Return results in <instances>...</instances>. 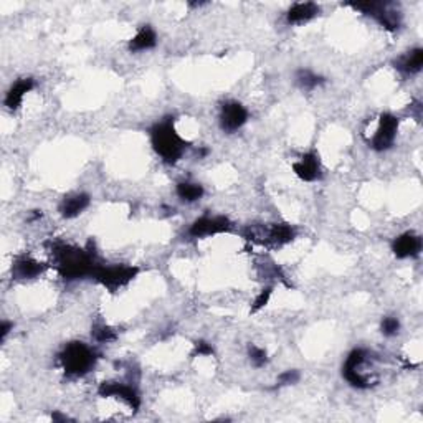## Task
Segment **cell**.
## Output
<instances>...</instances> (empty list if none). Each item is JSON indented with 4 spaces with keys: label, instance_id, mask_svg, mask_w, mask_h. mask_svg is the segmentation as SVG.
I'll return each instance as SVG.
<instances>
[{
    "label": "cell",
    "instance_id": "cell-19",
    "mask_svg": "<svg viewBox=\"0 0 423 423\" xmlns=\"http://www.w3.org/2000/svg\"><path fill=\"white\" fill-rule=\"evenodd\" d=\"M423 66V50L414 48L402 55L399 60H395V68L404 75L419 73Z\"/></svg>",
    "mask_w": 423,
    "mask_h": 423
},
{
    "label": "cell",
    "instance_id": "cell-11",
    "mask_svg": "<svg viewBox=\"0 0 423 423\" xmlns=\"http://www.w3.org/2000/svg\"><path fill=\"white\" fill-rule=\"evenodd\" d=\"M98 394H100L103 399H108V397L121 399L122 402H126L132 410H137L139 407H141V397H139L137 390L131 385L122 384V382H103L100 389H98Z\"/></svg>",
    "mask_w": 423,
    "mask_h": 423
},
{
    "label": "cell",
    "instance_id": "cell-24",
    "mask_svg": "<svg viewBox=\"0 0 423 423\" xmlns=\"http://www.w3.org/2000/svg\"><path fill=\"white\" fill-rule=\"evenodd\" d=\"M380 329H382V334H384V336L392 338L400 331V321L394 316H387L382 319Z\"/></svg>",
    "mask_w": 423,
    "mask_h": 423
},
{
    "label": "cell",
    "instance_id": "cell-21",
    "mask_svg": "<svg viewBox=\"0 0 423 423\" xmlns=\"http://www.w3.org/2000/svg\"><path fill=\"white\" fill-rule=\"evenodd\" d=\"M295 80H296L298 86L304 91H313V90H316V88L326 83V80H324L321 75H316L314 71L304 70V68L296 71Z\"/></svg>",
    "mask_w": 423,
    "mask_h": 423
},
{
    "label": "cell",
    "instance_id": "cell-28",
    "mask_svg": "<svg viewBox=\"0 0 423 423\" xmlns=\"http://www.w3.org/2000/svg\"><path fill=\"white\" fill-rule=\"evenodd\" d=\"M14 329V324L9 323V321H4L2 326H0V343H5V339L10 334V331Z\"/></svg>",
    "mask_w": 423,
    "mask_h": 423
},
{
    "label": "cell",
    "instance_id": "cell-10",
    "mask_svg": "<svg viewBox=\"0 0 423 423\" xmlns=\"http://www.w3.org/2000/svg\"><path fill=\"white\" fill-rule=\"evenodd\" d=\"M220 127L225 132H236L249 121V111L239 101H226L220 108Z\"/></svg>",
    "mask_w": 423,
    "mask_h": 423
},
{
    "label": "cell",
    "instance_id": "cell-25",
    "mask_svg": "<svg viewBox=\"0 0 423 423\" xmlns=\"http://www.w3.org/2000/svg\"><path fill=\"white\" fill-rule=\"evenodd\" d=\"M271 293H273V288H270V286L265 288V290H261V291H260V295H258V296L255 298L254 304H251L250 313H251V314H255V313L260 311V309L265 308L266 304H268V301H270Z\"/></svg>",
    "mask_w": 423,
    "mask_h": 423
},
{
    "label": "cell",
    "instance_id": "cell-13",
    "mask_svg": "<svg viewBox=\"0 0 423 423\" xmlns=\"http://www.w3.org/2000/svg\"><path fill=\"white\" fill-rule=\"evenodd\" d=\"M293 170L304 182H316V180L323 177L321 161H319V156L314 151L306 152L298 162L293 164Z\"/></svg>",
    "mask_w": 423,
    "mask_h": 423
},
{
    "label": "cell",
    "instance_id": "cell-16",
    "mask_svg": "<svg viewBox=\"0 0 423 423\" xmlns=\"http://www.w3.org/2000/svg\"><path fill=\"white\" fill-rule=\"evenodd\" d=\"M321 14V7L314 2H298L293 4L286 12V22L290 25H303L311 22Z\"/></svg>",
    "mask_w": 423,
    "mask_h": 423
},
{
    "label": "cell",
    "instance_id": "cell-15",
    "mask_svg": "<svg viewBox=\"0 0 423 423\" xmlns=\"http://www.w3.org/2000/svg\"><path fill=\"white\" fill-rule=\"evenodd\" d=\"M90 204H91L90 195L85 192L68 194L60 202L58 212L63 219H75V216L83 214V212L90 207Z\"/></svg>",
    "mask_w": 423,
    "mask_h": 423
},
{
    "label": "cell",
    "instance_id": "cell-22",
    "mask_svg": "<svg viewBox=\"0 0 423 423\" xmlns=\"http://www.w3.org/2000/svg\"><path fill=\"white\" fill-rule=\"evenodd\" d=\"M91 336L96 343L108 344V343H113V340H116L118 333L111 326H108V324H96V326H93Z\"/></svg>",
    "mask_w": 423,
    "mask_h": 423
},
{
    "label": "cell",
    "instance_id": "cell-14",
    "mask_svg": "<svg viewBox=\"0 0 423 423\" xmlns=\"http://www.w3.org/2000/svg\"><path fill=\"white\" fill-rule=\"evenodd\" d=\"M392 251L397 258L405 260V258H414L420 255L422 251V239L414 231H407V234L397 236L392 244Z\"/></svg>",
    "mask_w": 423,
    "mask_h": 423
},
{
    "label": "cell",
    "instance_id": "cell-2",
    "mask_svg": "<svg viewBox=\"0 0 423 423\" xmlns=\"http://www.w3.org/2000/svg\"><path fill=\"white\" fill-rule=\"evenodd\" d=\"M151 144L157 156L167 164L177 162L190 146L175 129L174 118H166L151 127Z\"/></svg>",
    "mask_w": 423,
    "mask_h": 423
},
{
    "label": "cell",
    "instance_id": "cell-12",
    "mask_svg": "<svg viewBox=\"0 0 423 423\" xmlns=\"http://www.w3.org/2000/svg\"><path fill=\"white\" fill-rule=\"evenodd\" d=\"M45 263H40L35 258L28 256V255H22L15 258L14 265H12V276L15 280L20 281H27V280H35L40 275H43L46 271Z\"/></svg>",
    "mask_w": 423,
    "mask_h": 423
},
{
    "label": "cell",
    "instance_id": "cell-27",
    "mask_svg": "<svg viewBox=\"0 0 423 423\" xmlns=\"http://www.w3.org/2000/svg\"><path fill=\"white\" fill-rule=\"evenodd\" d=\"M194 354H199V355H212L214 354V348H212V344L205 343V340H197V343L194 344Z\"/></svg>",
    "mask_w": 423,
    "mask_h": 423
},
{
    "label": "cell",
    "instance_id": "cell-3",
    "mask_svg": "<svg viewBox=\"0 0 423 423\" xmlns=\"http://www.w3.org/2000/svg\"><path fill=\"white\" fill-rule=\"evenodd\" d=\"M58 359L68 377H83L95 369L98 355L88 344L73 340V343L65 345Z\"/></svg>",
    "mask_w": 423,
    "mask_h": 423
},
{
    "label": "cell",
    "instance_id": "cell-5",
    "mask_svg": "<svg viewBox=\"0 0 423 423\" xmlns=\"http://www.w3.org/2000/svg\"><path fill=\"white\" fill-rule=\"evenodd\" d=\"M139 268L129 265H111L103 266L100 265L93 273V278L110 291H120L121 288L127 286L134 278L137 276Z\"/></svg>",
    "mask_w": 423,
    "mask_h": 423
},
{
    "label": "cell",
    "instance_id": "cell-1",
    "mask_svg": "<svg viewBox=\"0 0 423 423\" xmlns=\"http://www.w3.org/2000/svg\"><path fill=\"white\" fill-rule=\"evenodd\" d=\"M51 258L60 276L66 281L93 276V273L100 266L91 250L78 249V246L61 244V241L51 245Z\"/></svg>",
    "mask_w": 423,
    "mask_h": 423
},
{
    "label": "cell",
    "instance_id": "cell-4",
    "mask_svg": "<svg viewBox=\"0 0 423 423\" xmlns=\"http://www.w3.org/2000/svg\"><path fill=\"white\" fill-rule=\"evenodd\" d=\"M348 7L372 17L382 28L395 32L402 25V15L389 2H348Z\"/></svg>",
    "mask_w": 423,
    "mask_h": 423
},
{
    "label": "cell",
    "instance_id": "cell-26",
    "mask_svg": "<svg viewBox=\"0 0 423 423\" xmlns=\"http://www.w3.org/2000/svg\"><path fill=\"white\" fill-rule=\"evenodd\" d=\"M299 377H301V375H299V372L298 370H285V372L283 374H280V377H278V387H283V385H293V384H296V382L299 380Z\"/></svg>",
    "mask_w": 423,
    "mask_h": 423
},
{
    "label": "cell",
    "instance_id": "cell-17",
    "mask_svg": "<svg viewBox=\"0 0 423 423\" xmlns=\"http://www.w3.org/2000/svg\"><path fill=\"white\" fill-rule=\"evenodd\" d=\"M35 88V80L33 78H20L15 81V83L10 86V90L5 95L4 105L7 106L10 111H17L20 106H22V101L27 93H30Z\"/></svg>",
    "mask_w": 423,
    "mask_h": 423
},
{
    "label": "cell",
    "instance_id": "cell-23",
    "mask_svg": "<svg viewBox=\"0 0 423 423\" xmlns=\"http://www.w3.org/2000/svg\"><path fill=\"white\" fill-rule=\"evenodd\" d=\"M249 357H250V362L254 367L260 369V367H265V365L268 364V354L265 349L258 348V345H254L251 344L249 348Z\"/></svg>",
    "mask_w": 423,
    "mask_h": 423
},
{
    "label": "cell",
    "instance_id": "cell-6",
    "mask_svg": "<svg viewBox=\"0 0 423 423\" xmlns=\"http://www.w3.org/2000/svg\"><path fill=\"white\" fill-rule=\"evenodd\" d=\"M296 236L295 226L290 224H271L270 226L260 230H251L249 240L258 241L260 245H265L268 249H281L288 244H291Z\"/></svg>",
    "mask_w": 423,
    "mask_h": 423
},
{
    "label": "cell",
    "instance_id": "cell-20",
    "mask_svg": "<svg viewBox=\"0 0 423 423\" xmlns=\"http://www.w3.org/2000/svg\"><path fill=\"white\" fill-rule=\"evenodd\" d=\"M204 187L197 182H189V180H184V182H179L177 187H175V194L180 200L184 202H197L204 197Z\"/></svg>",
    "mask_w": 423,
    "mask_h": 423
},
{
    "label": "cell",
    "instance_id": "cell-9",
    "mask_svg": "<svg viewBox=\"0 0 423 423\" xmlns=\"http://www.w3.org/2000/svg\"><path fill=\"white\" fill-rule=\"evenodd\" d=\"M231 229H234V224L224 215H204L190 225L189 235L192 239H204V236L229 234Z\"/></svg>",
    "mask_w": 423,
    "mask_h": 423
},
{
    "label": "cell",
    "instance_id": "cell-8",
    "mask_svg": "<svg viewBox=\"0 0 423 423\" xmlns=\"http://www.w3.org/2000/svg\"><path fill=\"white\" fill-rule=\"evenodd\" d=\"M369 352L365 349H354L348 357H345V362L343 365V377L349 382L350 385L355 387V389L365 390L369 387H372V382H370L365 375L360 372V367H362L364 362H367Z\"/></svg>",
    "mask_w": 423,
    "mask_h": 423
},
{
    "label": "cell",
    "instance_id": "cell-7",
    "mask_svg": "<svg viewBox=\"0 0 423 423\" xmlns=\"http://www.w3.org/2000/svg\"><path fill=\"white\" fill-rule=\"evenodd\" d=\"M399 125H400L399 118L392 115V113H382L379 116L377 131H375L372 139L369 141L370 147L377 152L389 151L395 142L397 132H399Z\"/></svg>",
    "mask_w": 423,
    "mask_h": 423
},
{
    "label": "cell",
    "instance_id": "cell-18",
    "mask_svg": "<svg viewBox=\"0 0 423 423\" xmlns=\"http://www.w3.org/2000/svg\"><path fill=\"white\" fill-rule=\"evenodd\" d=\"M156 45H157L156 30H154L151 25H142V27L139 28V32L129 40L127 48L129 51H132V53H137V51L152 50Z\"/></svg>",
    "mask_w": 423,
    "mask_h": 423
}]
</instances>
